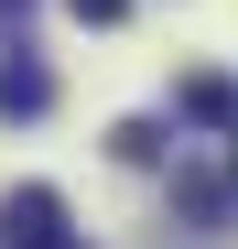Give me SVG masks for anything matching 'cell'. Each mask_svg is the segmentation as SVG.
<instances>
[{
    "label": "cell",
    "instance_id": "6da1fadb",
    "mask_svg": "<svg viewBox=\"0 0 238 249\" xmlns=\"http://www.w3.org/2000/svg\"><path fill=\"white\" fill-rule=\"evenodd\" d=\"M0 249H65V195L54 184H11L0 195Z\"/></svg>",
    "mask_w": 238,
    "mask_h": 249
},
{
    "label": "cell",
    "instance_id": "7a4b0ae2",
    "mask_svg": "<svg viewBox=\"0 0 238 249\" xmlns=\"http://www.w3.org/2000/svg\"><path fill=\"white\" fill-rule=\"evenodd\" d=\"M173 108L195 119V130H238V76H217V65H195L184 87H173Z\"/></svg>",
    "mask_w": 238,
    "mask_h": 249
},
{
    "label": "cell",
    "instance_id": "3957f363",
    "mask_svg": "<svg viewBox=\"0 0 238 249\" xmlns=\"http://www.w3.org/2000/svg\"><path fill=\"white\" fill-rule=\"evenodd\" d=\"M44 108H54V76L33 54H0V119H44Z\"/></svg>",
    "mask_w": 238,
    "mask_h": 249
},
{
    "label": "cell",
    "instance_id": "277c9868",
    "mask_svg": "<svg viewBox=\"0 0 238 249\" xmlns=\"http://www.w3.org/2000/svg\"><path fill=\"white\" fill-rule=\"evenodd\" d=\"M173 206H184L195 228H227V206H238V195H227L217 174H173Z\"/></svg>",
    "mask_w": 238,
    "mask_h": 249
},
{
    "label": "cell",
    "instance_id": "5b68a950",
    "mask_svg": "<svg viewBox=\"0 0 238 249\" xmlns=\"http://www.w3.org/2000/svg\"><path fill=\"white\" fill-rule=\"evenodd\" d=\"M108 152H119V162H163V130H152V119H119Z\"/></svg>",
    "mask_w": 238,
    "mask_h": 249
},
{
    "label": "cell",
    "instance_id": "8992f818",
    "mask_svg": "<svg viewBox=\"0 0 238 249\" xmlns=\"http://www.w3.org/2000/svg\"><path fill=\"white\" fill-rule=\"evenodd\" d=\"M65 11H76V22H119L130 0H65Z\"/></svg>",
    "mask_w": 238,
    "mask_h": 249
},
{
    "label": "cell",
    "instance_id": "52a82bcc",
    "mask_svg": "<svg viewBox=\"0 0 238 249\" xmlns=\"http://www.w3.org/2000/svg\"><path fill=\"white\" fill-rule=\"evenodd\" d=\"M22 11H33V0H0V22H22Z\"/></svg>",
    "mask_w": 238,
    "mask_h": 249
},
{
    "label": "cell",
    "instance_id": "ba28073f",
    "mask_svg": "<svg viewBox=\"0 0 238 249\" xmlns=\"http://www.w3.org/2000/svg\"><path fill=\"white\" fill-rule=\"evenodd\" d=\"M227 141H238V130H227ZM227 195H238V152H227Z\"/></svg>",
    "mask_w": 238,
    "mask_h": 249
},
{
    "label": "cell",
    "instance_id": "9c48e42d",
    "mask_svg": "<svg viewBox=\"0 0 238 249\" xmlns=\"http://www.w3.org/2000/svg\"><path fill=\"white\" fill-rule=\"evenodd\" d=\"M65 249H87V238H65Z\"/></svg>",
    "mask_w": 238,
    "mask_h": 249
}]
</instances>
